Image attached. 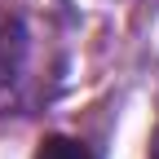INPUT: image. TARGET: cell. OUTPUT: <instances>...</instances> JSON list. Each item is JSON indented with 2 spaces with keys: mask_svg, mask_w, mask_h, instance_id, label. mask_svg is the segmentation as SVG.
<instances>
[{
  "mask_svg": "<svg viewBox=\"0 0 159 159\" xmlns=\"http://www.w3.org/2000/svg\"><path fill=\"white\" fill-rule=\"evenodd\" d=\"M150 159H159V133H155V142H150Z\"/></svg>",
  "mask_w": 159,
  "mask_h": 159,
  "instance_id": "3957f363",
  "label": "cell"
},
{
  "mask_svg": "<svg viewBox=\"0 0 159 159\" xmlns=\"http://www.w3.org/2000/svg\"><path fill=\"white\" fill-rule=\"evenodd\" d=\"M22 27L13 22V18H0V84H9L22 66Z\"/></svg>",
  "mask_w": 159,
  "mask_h": 159,
  "instance_id": "6da1fadb",
  "label": "cell"
},
{
  "mask_svg": "<svg viewBox=\"0 0 159 159\" xmlns=\"http://www.w3.org/2000/svg\"><path fill=\"white\" fill-rule=\"evenodd\" d=\"M35 159H93V150L80 146L75 137H49V142H40Z\"/></svg>",
  "mask_w": 159,
  "mask_h": 159,
  "instance_id": "7a4b0ae2",
  "label": "cell"
}]
</instances>
